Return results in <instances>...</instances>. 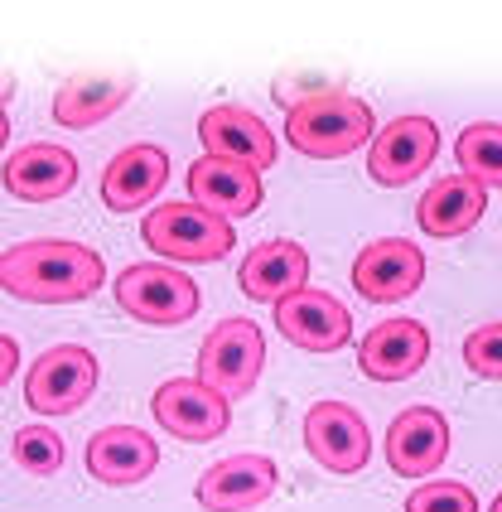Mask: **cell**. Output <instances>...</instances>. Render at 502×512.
<instances>
[{
	"instance_id": "ac0fdd59",
	"label": "cell",
	"mask_w": 502,
	"mask_h": 512,
	"mask_svg": "<svg viewBox=\"0 0 502 512\" xmlns=\"http://www.w3.org/2000/svg\"><path fill=\"white\" fill-rule=\"evenodd\" d=\"M0 179H5V189L20 203H54L78 184V160H73L63 145L34 141L5 160V174H0Z\"/></svg>"
},
{
	"instance_id": "5bb4252c",
	"label": "cell",
	"mask_w": 502,
	"mask_h": 512,
	"mask_svg": "<svg viewBox=\"0 0 502 512\" xmlns=\"http://www.w3.org/2000/svg\"><path fill=\"white\" fill-rule=\"evenodd\" d=\"M449 459V421L435 406L401 411L387 430V464L401 479H425Z\"/></svg>"
},
{
	"instance_id": "5b68a950",
	"label": "cell",
	"mask_w": 502,
	"mask_h": 512,
	"mask_svg": "<svg viewBox=\"0 0 502 512\" xmlns=\"http://www.w3.org/2000/svg\"><path fill=\"white\" fill-rule=\"evenodd\" d=\"M97 353L83 343H58L49 353L34 358V368L25 372V401L39 416H73L83 411L92 392H97Z\"/></svg>"
},
{
	"instance_id": "603a6c76",
	"label": "cell",
	"mask_w": 502,
	"mask_h": 512,
	"mask_svg": "<svg viewBox=\"0 0 502 512\" xmlns=\"http://www.w3.org/2000/svg\"><path fill=\"white\" fill-rule=\"evenodd\" d=\"M459 174H469L483 189H502V126L498 121H474L454 141Z\"/></svg>"
},
{
	"instance_id": "ffe728a7",
	"label": "cell",
	"mask_w": 502,
	"mask_h": 512,
	"mask_svg": "<svg viewBox=\"0 0 502 512\" xmlns=\"http://www.w3.org/2000/svg\"><path fill=\"white\" fill-rule=\"evenodd\" d=\"M169 184V155L160 145H126L102 174V203L112 213H136Z\"/></svg>"
},
{
	"instance_id": "44dd1931",
	"label": "cell",
	"mask_w": 502,
	"mask_h": 512,
	"mask_svg": "<svg viewBox=\"0 0 502 512\" xmlns=\"http://www.w3.org/2000/svg\"><path fill=\"white\" fill-rule=\"evenodd\" d=\"M488 208V189L474 184L469 174H445L435 179L416 203V223L425 237H464L469 228H478Z\"/></svg>"
},
{
	"instance_id": "484cf974",
	"label": "cell",
	"mask_w": 502,
	"mask_h": 512,
	"mask_svg": "<svg viewBox=\"0 0 502 512\" xmlns=\"http://www.w3.org/2000/svg\"><path fill=\"white\" fill-rule=\"evenodd\" d=\"M464 363L483 382H502V319L483 324V329H474L464 339Z\"/></svg>"
},
{
	"instance_id": "4fadbf2b",
	"label": "cell",
	"mask_w": 502,
	"mask_h": 512,
	"mask_svg": "<svg viewBox=\"0 0 502 512\" xmlns=\"http://www.w3.org/2000/svg\"><path fill=\"white\" fill-rule=\"evenodd\" d=\"M189 203L218 213V218H251L261 203H266V189H261V170L251 165H237V160H223V155H203L189 165Z\"/></svg>"
},
{
	"instance_id": "7402d4cb",
	"label": "cell",
	"mask_w": 502,
	"mask_h": 512,
	"mask_svg": "<svg viewBox=\"0 0 502 512\" xmlns=\"http://www.w3.org/2000/svg\"><path fill=\"white\" fill-rule=\"evenodd\" d=\"M131 92H136V78H131V73H116V78H73V83L58 87L54 121L68 126V131H87V126L107 121Z\"/></svg>"
},
{
	"instance_id": "7c38bea8",
	"label": "cell",
	"mask_w": 502,
	"mask_h": 512,
	"mask_svg": "<svg viewBox=\"0 0 502 512\" xmlns=\"http://www.w3.org/2000/svg\"><path fill=\"white\" fill-rule=\"evenodd\" d=\"M280 474L276 459L266 455H227L218 459L203 479H198L194 498L203 512H251L261 508L271 493H276Z\"/></svg>"
},
{
	"instance_id": "2e32d148",
	"label": "cell",
	"mask_w": 502,
	"mask_h": 512,
	"mask_svg": "<svg viewBox=\"0 0 502 512\" xmlns=\"http://www.w3.org/2000/svg\"><path fill=\"white\" fill-rule=\"evenodd\" d=\"M160 464V445L145 435L140 426H107L87 440V474L97 484L131 488L145 484Z\"/></svg>"
},
{
	"instance_id": "9c48e42d",
	"label": "cell",
	"mask_w": 502,
	"mask_h": 512,
	"mask_svg": "<svg viewBox=\"0 0 502 512\" xmlns=\"http://www.w3.org/2000/svg\"><path fill=\"white\" fill-rule=\"evenodd\" d=\"M150 411H155L160 430H169L174 440H189V445L218 440L227 430V421H232L227 397L213 392L208 382H198V377H174V382H165V387L155 392V401H150Z\"/></svg>"
},
{
	"instance_id": "83f0119b",
	"label": "cell",
	"mask_w": 502,
	"mask_h": 512,
	"mask_svg": "<svg viewBox=\"0 0 502 512\" xmlns=\"http://www.w3.org/2000/svg\"><path fill=\"white\" fill-rule=\"evenodd\" d=\"M5 141H10V121H5V107H0V150H5Z\"/></svg>"
},
{
	"instance_id": "d4e9b609",
	"label": "cell",
	"mask_w": 502,
	"mask_h": 512,
	"mask_svg": "<svg viewBox=\"0 0 502 512\" xmlns=\"http://www.w3.org/2000/svg\"><path fill=\"white\" fill-rule=\"evenodd\" d=\"M406 512H478V498L469 484L454 479H430L406 498Z\"/></svg>"
},
{
	"instance_id": "4316f807",
	"label": "cell",
	"mask_w": 502,
	"mask_h": 512,
	"mask_svg": "<svg viewBox=\"0 0 502 512\" xmlns=\"http://www.w3.org/2000/svg\"><path fill=\"white\" fill-rule=\"evenodd\" d=\"M15 368H20V343L10 339V334H0V387L15 377Z\"/></svg>"
},
{
	"instance_id": "30bf717a",
	"label": "cell",
	"mask_w": 502,
	"mask_h": 512,
	"mask_svg": "<svg viewBox=\"0 0 502 512\" xmlns=\"http://www.w3.org/2000/svg\"><path fill=\"white\" fill-rule=\"evenodd\" d=\"M276 329L285 334V343H295L305 353H338L353 339V314L329 290L305 285V290L285 295L276 305Z\"/></svg>"
},
{
	"instance_id": "277c9868",
	"label": "cell",
	"mask_w": 502,
	"mask_h": 512,
	"mask_svg": "<svg viewBox=\"0 0 502 512\" xmlns=\"http://www.w3.org/2000/svg\"><path fill=\"white\" fill-rule=\"evenodd\" d=\"M116 300L140 324L174 329L198 314V285L169 261H136L116 276Z\"/></svg>"
},
{
	"instance_id": "7a4b0ae2",
	"label": "cell",
	"mask_w": 502,
	"mask_h": 512,
	"mask_svg": "<svg viewBox=\"0 0 502 512\" xmlns=\"http://www.w3.org/2000/svg\"><path fill=\"white\" fill-rule=\"evenodd\" d=\"M285 141L309 160H343L377 141V116L353 92H309L285 102Z\"/></svg>"
},
{
	"instance_id": "8fae6325",
	"label": "cell",
	"mask_w": 502,
	"mask_h": 512,
	"mask_svg": "<svg viewBox=\"0 0 502 512\" xmlns=\"http://www.w3.org/2000/svg\"><path fill=\"white\" fill-rule=\"evenodd\" d=\"M420 281H425V252L416 242L382 237L353 256V290L372 305H396V300L416 295Z\"/></svg>"
},
{
	"instance_id": "d6986e66",
	"label": "cell",
	"mask_w": 502,
	"mask_h": 512,
	"mask_svg": "<svg viewBox=\"0 0 502 512\" xmlns=\"http://www.w3.org/2000/svg\"><path fill=\"white\" fill-rule=\"evenodd\" d=\"M305 281H309V256H305V247L290 242V237L261 242V247L242 261V271H237L242 295L256 300V305H280L285 295L305 290Z\"/></svg>"
},
{
	"instance_id": "3957f363",
	"label": "cell",
	"mask_w": 502,
	"mask_h": 512,
	"mask_svg": "<svg viewBox=\"0 0 502 512\" xmlns=\"http://www.w3.org/2000/svg\"><path fill=\"white\" fill-rule=\"evenodd\" d=\"M140 237L165 256L169 266L174 261H189V266H203V261H223L237 237H232V223L198 208V203H160L140 218Z\"/></svg>"
},
{
	"instance_id": "52a82bcc",
	"label": "cell",
	"mask_w": 502,
	"mask_h": 512,
	"mask_svg": "<svg viewBox=\"0 0 502 512\" xmlns=\"http://www.w3.org/2000/svg\"><path fill=\"white\" fill-rule=\"evenodd\" d=\"M305 450L329 474H363L372 459V430L348 401H314L305 411Z\"/></svg>"
},
{
	"instance_id": "9a60e30c",
	"label": "cell",
	"mask_w": 502,
	"mask_h": 512,
	"mask_svg": "<svg viewBox=\"0 0 502 512\" xmlns=\"http://www.w3.org/2000/svg\"><path fill=\"white\" fill-rule=\"evenodd\" d=\"M430 358V334L420 319H387L358 343V372L372 382H406Z\"/></svg>"
},
{
	"instance_id": "e0dca14e",
	"label": "cell",
	"mask_w": 502,
	"mask_h": 512,
	"mask_svg": "<svg viewBox=\"0 0 502 512\" xmlns=\"http://www.w3.org/2000/svg\"><path fill=\"white\" fill-rule=\"evenodd\" d=\"M198 141H203L208 155H223V160H237V165H251V170L276 165V136L247 107H213V112H203Z\"/></svg>"
},
{
	"instance_id": "cb8c5ba5",
	"label": "cell",
	"mask_w": 502,
	"mask_h": 512,
	"mask_svg": "<svg viewBox=\"0 0 502 512\" xmlns=\"http://www.w3.org/2000/svg\"><path fill=\"white\" fill-rule=\"evenodd\" d=\"M10 455H15V464H20L25 474H34V479H49V474H58V469H63L68 450H63V435H58V430H49V426H20V430H15Z\"/></svg>"
},
{
	"instance_id": "ba28073f",
	"label": "cell",
	"mask_w": 502,
	"mask_h": 512,
	"mask_svg": "<svg viewBox=\"0 0 502 512\" xmlns=\"http://www.w3.org/2000/svg\"><path fill=\"white\" fill-rule=\"evenodd\" d=\"M435 155H440V126L430 116H396L367 145V174L382 189H406L435 165Z\"/></svg>"
},
{
	"instance_id": "f1b7e54d",
	"label": "cell",
	"mask_w": 502,
	"mask_h": 512,
	"mask_svg": "<svg viewBox=\"0 0 502 512\" xmlns=\"http://www.w3.org/2000/svg\"><path fill=\"white\" fill-rule=\"evenodd\" d=\"M488 512H502V493H498V498H493V503H488Z\"/></svg>"
},
{
	"instance_id": "6da1fadb",
	"label": "cell",
	"mask_w": 502,
	"mask_h": 512,
	"mask_svg": "<svg viewBox=\"0 0 502 512\" xmlns=\"http://www.w3.org/2000/svg\"><path fill=\"white\" fill-rule=\"evenodd\" d=\"M107 281V261L83 242L34 237L0 256V285L29 305H78Z\"/></svg>"
},
{
	"instance_id": "8992f818",
	"label": "cell",
	"mask_w": 502,
	"mask_h": 512,
	"mask_svg": "<svg viewBox=\"0 0 502 512\" xmlns=\"http://www.w3.org/2000/svg\"><path fill=\"white\" fill-rule=\"evenodd\" d=\"M261 368H266V339L251 319H223L198 348V382H208L227 401L251 397Z\"/></svg>"
}]
</instances>
